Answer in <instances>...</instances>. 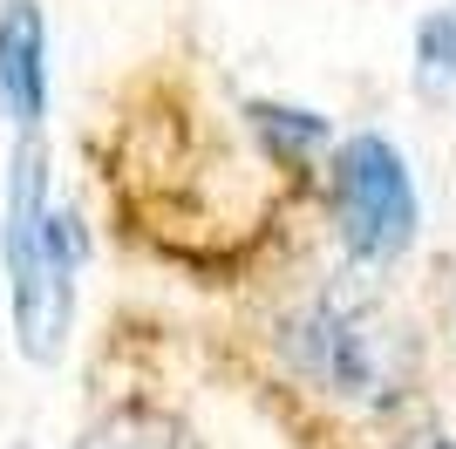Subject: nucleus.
Listing matches in <instances>:
<instances>
[{"label":"nucleus","instance_id":"1","mask_svg":"<svg viewBox=\"0 0 456 449\" xmlns=\"http://www.w3.org/2000/svg\"><path fill=\"white\" fill-rule=\"evenodd\" d=\"M7 273H14V327L20 347L48 361L69 334V273H76V224L48 205L41 157H14V191H7Z\"/></svg>","mask_w":456,"mask_h":449},{"label":"nucleus","instance_id":"2","mask_svg":"<svg viewBox=\"0 0 456 449\" xmlns=\"http://www.w3.org/2000/svg\"><path fill=\"white\" fill-rule=\"evenodd\" d=\"M334 211H341V232L362 259H395L402 245L416 239V184H409V164L388 136H347L341 157H334Z\"/></svg>","mask_w":456,"mask_h":449},{"label":"nucleus","instance_id":"3","mask_svg":"<svg viewBox=\"0 0 456 449\" xmlns=\"http://www.w3.org/2000/svg\"><path fill=\"white\" fill-rule=\"evenodd\" d=\"M286 347L300 355V368L314 381H327V388H341V395H368L375 402V395H388L402 381L395 334L375 314H354V306H306L293 320Z\"/></svg>","mask_w":456,"mask_h":449},{"label":"nucleus","instance_id":"4","mask_svg":"<svg viewBox=\"0 0 456 449\" xmlns=\"http://www.w3.org/2000/svg\"><path fill=\"white\" fill-rule=\"evenodd\" d=\"M0 102L20 130H35L48 110V20L35 0L0 7Z\"/></svg>","mask_w":456,"mask_h":449},{"label":"nucleus","instance_id":"5","mask_svg":"<svg viewBox=\"0 0 456 449\" xmlns=\"http://www.w3.org/2000/svg\"><path fill=\"white\" fill-rule=\"evenodd\" d=\"M82 449H198V443H191L177 422L151 415V409H123V415H110L102 429H89Z\"/></svg>","mask_w":456,"mask_h":449},{"label":"nucleus","instance_id":"6","mask_svg":"<svg viewBox=\"0 0 456 449\" xmlns=\"http://www.w3.org/2000/svg\"><path fill=\"white\" fill-rule=\"evenodd\" d=\"M252 123L280 157H314L327 143V123L314 110H286V102H252Z\"/></svg>","mask_w":456,"mask_h":449},{"label":"nucleus","instance_id":"7","mask_svg":"<svg viewBox=\"0 0 456 449\" xmlns=\"http://www.w3.org/2000/svg\"><path fill=\"white\" fill-rule=\"evenodd\" d=\"M416 69L429 89H450L456 82V7H436L416 28Z\"/></svg>","mask_w":456,"mask_h":449},{"label":"nucleus","instance_id":"8","mask_svg":"<svg viewBox=\"0 0 456 449\" xmlns=\"http://www.w3.org/2000/svg\"><path fill=\"white\" fill-rule=\"evenodd\" d=\"M409 449H456V443H443V436H429V443H409Z\"/></svg>","mask_w":456,"mask_h":449}]
</instances>
